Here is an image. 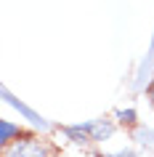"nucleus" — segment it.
Instances as JSON below:
<instances>
[{
	"instance_id": "f03ea898",
	"label": "nucleus",
	"mask_w": 154,
	"mask_h": 157,
	"mask_svg": "<svg viewBox=\"0 0 154 157\" xmlns=\"http://www.w3.org/2000/svg\"><path fill=\"white\" fill-rule=\"evenodd\" d=\"M149 99H152V104H154V83H152V88H149Z\"/></svg>"
},
{
	"instance_id": "f257e3e1",
	"label": "nucleus",
	"mask_w": 154,
	"mask_h": 157,
	"mask_svg": "<svg viewBox=\"0 0 154 157\" xmlns=\"http://www.w3.org/2000/svg\"><path fill=\"white\" fill-rule=\"evenodd\" d=\"M0 157H56V152H53V147L45 139L32 136V133H21L16 141L3 147Z\"/></svg>"
}]
</instances>
